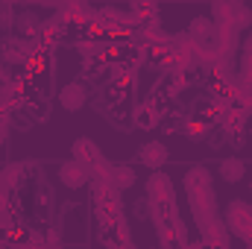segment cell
Returning a JSON list of instances; mask_svg holds the SVG:
<instances>
[{"label": "cell", "mask_w": 252, "mask_h": 249, "mask_svg": "<svg viewBox=\"0 0 252 249\" xmlns=\"http://www.w3.org/2000/svg\"><path fill=\"white\" fill-rule=\"evenodd\" d=\"M59 103H62L64 112H79L88 103V88L82 82H67L62 91H59Z\"/></svg>", "instance_id": "6da1fadb"}, {"label": "cell", "mask_w": 252, "mask_h": 249, "mask_svg": "<svg viewBox=\"0 0 252 249\" xmlns=\"http://www.w3.org/2000/svg\"><path fill=\"white\" fill-rule=\"evenodd\" d=\"M138 161L147 164L150 170H158L161 164H167V147L161 141H147L141 150H138Z\"/></svg>", "instance_id": "7a4b0ae2"}, {"label": "cell", "mask_w": 252, "mask_h": 249, "mask_svg": "<svg viewBox=\"0 0 252 249\" xmlns=\"http://www.w3.org/2000/svg\"><path fill=\"white\" fill-rule=\"evenodd\" d=\"M59 182L64 187H70V190H76V187H82L88 182V173H85V167L79 161H64L59 167Z\"/></svg>", "instance_id": "3957f363"}, {"label": "cell", "mask_w": 252, "mask_h": 249, "mask_svg": "<svg viewBox=\"0 0 252 249\" xmlns=\"http://www.w3.org/2000/svg\"><path fill=\"white\" fill-rule=\"evenodd\" d=\"M244 176H247V164L241 158H226L220 164V179L223 182H241Z\"/></svg>", "instance_id": "277c9868"}, {"label": "cell", "mask_w": 252, "mask_h": 249, "mask_svg": "<svg viewBox=\"0 0 252 249\" xmlns=\"http://www.w3.org/2000/svg\"><path fill=\"white\" fill-rule=\"evenodd\" d=\"M135 185V170L132 167H118L115 170V187H132Z\"/></svg>", "instance_id": "5b68a950"}, {"label": "cell", "mask_w": 252, "mask_h": 249, "mask_svg": "<svg viewBox=\"0 0 252 249\" xmlns=\"http://www.w3.org/2000/svg\"><path fill=\"white\" fill-rule=\"evenodd\" d=\"M208 24H211L208 18H196V21H190V32H193V35H196V32L202 35V32H208Z\"/></svg>", "instance_id": "8992f818"}, {"label": "cell", "mask_w": 252, "mask_h": 249, "mask_svg": "<svg viewBox=\"0 0 252 249\" xmlns=\"http://www.w3.org/2000/svg\"><path fill=\"white\" fill-rule=\"evenodd\" d=\"M0 249H6V244H3V241H0Z\"/></svg>", "instance_id": "52a82bcc"}, {"label": "cell", "mask_w": 252, "mask_h": 249, "mask_svg": "<svg viewBox=\"0 0 252 249\" xmlns=\"http://www.w3.org/2000/svg\"><path fill=\"white\" fill-rule=\"evenodd\" d=\"M250 190H252V182H250Z\"/></svg>", "instance_id": "ba28073f"}]
</instances>
